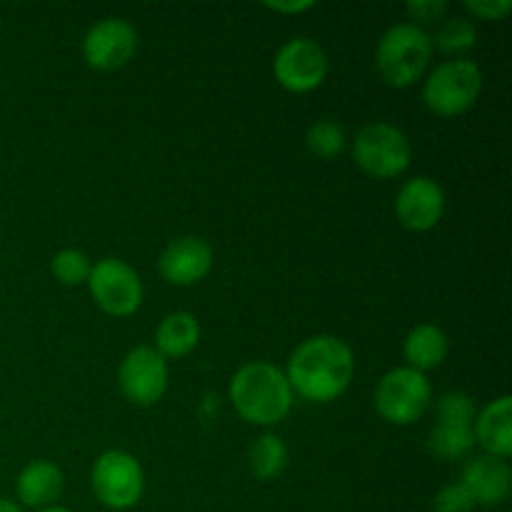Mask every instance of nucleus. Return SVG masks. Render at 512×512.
Wrapping results in <instances>:
<instances>
[{
	"label": "nucleus",
	"instance_id": "b1692460",
	"mask_svg": "<svg viewBox=\"0 0 512 512\" xmlns=\"http://www.w3.org/2000/svg\"><path fill=\"white\" fill-rule=\"evenodd\" d=\"M475 500L460 483L445 485L433 500V512H473Z\"/></svg>",
	"mask_w": 512,
	"mask_h": 512
},
{
	"label": "nucleus",
	"instance_id": "c85d7f7f",
	"mask_svg": "<svg viewBox=\"0 0 512 512\" xmlns=\"http://www.w3.org/2000/svg\"><path fill=\"white\" fill-rule=\"evenodd\" d=\"M38 512H70V510H65V508H55V505H50V508H43V510H38Z\"/></svg>",
	"mask_w": 512,
	"mask_h": 512
},
{
	"label": "nucleus",
	"instance_id": "412c9836",
	"mask_svg": "<svg viewBox=\"0 0 512 512\" xmlns=\"http://www.w3.org/2000/svg\"><path fill=\"white\" fill-rule=\"evenodd\" d=\"M433 45H438L443 53H463V50H470L478 40V30H475L473 20L463 18V15H453V18L445 20L443 25L435 33Z\"/></svg>",
	"mask_w": 512,
	"mask_h": 512
},
{
	"label": "nucleus",
	"instance_id": "dca6fc26",
	"mask_svg": "<svg viewBox=\"0 0 512 512\" xmlns=\"http://www.w3.org/2000/svg\"><path fill=\"white\" fill-rule=\"evenodd\" d=\"M475 443L483 445L488 455L510 458L512 453V398L493 400L480 415H475Z\"/></svg>",
	"mask_w": 512,
	"mask_h": 512
},
{
	"label": "nucleus",
	"instance_id": "cd10ccee",
	"mask_svg": "<svg viewBox=\"0 0 512 512\" xmlns=\"http://www.w3.org/2000/svg\"><path fill=\"white\" fill-rule=\"evenodd\" d=\"M0 512H20V508L15 503H10V500L0 498Z\"/></svg>",
	"mask_w": 512,
	"mask_h": 512
},
{
	"label": "nucleus",
	"instance_id": "ddd939ff",
	"mask_svg": "<svg viewBox=\"0 0 512 512\" xmlns=\"http://www.w3.org/2000/svg\"><path fill=\"white\" fill-rule=\"evenodd\" d=\"M445 195L433 178H413L400 188L395 198V213L408 230L423 233L435 228L443 218Z\"/></svg>",
	"mask_w": 512,
	"mask_h": 512
},
{
	"label": "nucleus",
	"instance_id": "423d86ee",
	"mask_svg": "<svg viewBox=\"0 0 512 512\" xmlns=\"http://www.w3.org/2000/svg\"><path fill=\"white\" fill-rule=\"evenodd\" d=\"M353 158L373 178H398L405 173L413 158L403 130L388 123H370L355 135Z\"/></svg>",
	"mask_w": 512,
	"mask_h": 512
},
{
	"label": "nucleus",
	"instance_id": "f8f14e48",
	"mask_svg": "<svg viewBox=\"0 0 512 512\" xmlns=\"http://www.w3.org/2000/svg\"><path fill=\"white\" fill-rule=\"evenodd\" d=\"M138 48V33L123 18H105L88 30L83 40V55L90 68L118 70L133 58Z\"/></svg>",
	"mask_w": 512,
	"mask_h": 512
},
{
	"label": "nucleus",
	"instance_id": "2eb2a0df",
	"mask_svg": "<svg viewBox=\"0 0 512 512\" xmlns=\"http://www.w3.org/2000/svg\"><path fill=\"white\" fill-rule=\"evenodd\" d=\"M475 505H500L508 500L512 473L508 460L495 458V455H480L473 458L463 470V480H460Z\"/></svg>",
	"mask_w": 512,
	"mask_h": 512
},
{
	"label": "nucleus",
	"instance_id": "39448f33",
	"mask_svg": "<svg viewBox=\"0 0 512 512\" xmlns=\"http://www.w3.org/2000/svg\"><path fill=\"white\" fill-rule=\"evenodd\" d=\"M430 403H433L430 380L413 368L390 370L375 388V408L393 425L415 423L423 418Z\"/></svg>",
	"mask_w": 512,
	"mask_h": 512
},
{
	"label": "nucleus",
	"instance_id": "a211bd4d",
	"mask_svg": "<svg viewBox=\"0 0 512 512\" xmlns=\"http://www.w3.org/2000/svg\"><path fill=\"white\" fill-rule=\"evenodd\" d=\"M200 340V325L190 313H170L155 333V350L163 358H183L195 350Z\"/></svg>",
	"mask_w": 512,
	"mask_h": 512
},
{
	"label": "nucleus",
	"instance_id": "f257e3e1",
	"mask_svg": "<svg viewBox=\"0 0 512 512\" xmlns=\"http://www.w3.org/2000/svg\"><path fill=\"white\" fill-rule=\"evenodd\" d=\"M353 370L355 360L348 343L333 335H315L293 350L285 378L290 390H298L305 400L330 403L348 390Z\"/></svg>",
	"mask_w": 512,
	"mask_h": 512
},
{
	"label": "nucleus",
	"instance_id": "393cba45",
	"mask_svg": "<svg viewBox=\"0 0 512 512\" xmlns=\"http://www.w3.org/2000/svg\"><path fill=\"white\" fill-rule=\"evenodd\" d=\"M405 10L418 23H438L445 15V10H448V3L445 0H413V3L405 5Z\"/></svg>",
	"mask_w": 512,
	"mask_h": 512
},
{
	"label": "nucleus",
	"instance_id": "bb28decb",
	"mask_svg": "<svg viewBox=\"0 0 512 512\" xmlns=\"http://www.w3.org/2000/svg\"><path fill=\"white\" fill-rule=\"evenodd\" d=\"M313 5V0H305V3H265V8L278 10V13H303V10H310Z\"/></svg>",
	"mask_w": 512,
	"mask_h": 512
},
{
	"label": "nucleus",
	"instance_id": "9b49d317",
	"mask_svg": "<svg viewBox=\"0 0 512 512\" xmlns=\"http://www.w3.org/2000/svg\"><path fill=\"white\" fill-rule=\"evenodd\" d=\"M273 70L285 90L308 93V90L318 88L328 75V58L315 40L295 38L278 50Z\"/></svg>",
	"mask_w": 512,
	"mask_h": 512
},
{
	"label": "nucleus",
	"instance_id": "20e7f679",
	"mask_svg": "<svg viewBox=\"0 0 512 512\" xmlns=\"http://www.w3.org/2000/svg\"><path fill=\"white\" fill-rule=\"evenodd\" d=\"M483 88V73L473 60H448L428 75L423 100L433 113L460 115L478 100Z\"/></svg>",
	"mask_w": 512,
	"mask_h": 512
},
{
	"label": "nucleus",
	"instance_id": "aec40b11",
	"mask_svg": "<svg viewBox=\"0 0 512 512\" xmlns=\"http://www.w3.org/2000/svg\"><path fill=\"white\" fill-rule=\"evenodd\" d=\"M288 465V448L278 435H263L250 448V470L258 480H275Z\"/></svg>",
	"mask_w": 512,
	"mask_h": 512
},
{
	"label": "nucleus",
	"instance_id": "6e6552de",
	"mask_svg": "<svg viewBox=\"0 0 512 512\" xmlns=\"http://www.w3.org/2000/svg\"><path fill=\"white\" fill-rule=\"evenodd\" d=\"M438 425L430 433V450L440 458H465L475 445V403L463 390L445 393L435 405Z\"/></svg>",
	"mask_w": 512,
	"mask_h": 512
},
{
	"label": "nucleus",
	"instance_id": "0eeeda50",
	"mask_svg": "<svg viewBox=\"0 0 512 512\" xmlns=\"http://www.w3.org/2000/svg\"><path fill=\"white\" fill-rule=\"evenodd\" d=\"M93 493L105 508L125 510L133 508L143 495V468L138 460L123 450H108L100 455L90 473Z\"/></svg>",
	"mask_w": 512,
	"mask_h": 512
},
{
	"label": "nucleus",
	"instance_id": "f3484780",
	"mask_svg": "<svg viewBox=\"0 0 512 512\" xmlns=\"http://www.w3.org/2000/svg\"><path fill=\"white\" fill-rule=\"evenodd\" d=\"M60 490H63V475H60L58 465L48 463V460H35V463L25 465L15 483V493L25 508H50L53 500H58Z\"/></svg>",
	"mask_w": 512,
	"mask_h": 512
},
{
	"label": "nucleus",
	"instance_id": "a878e982",
	"mask_svg": "<svg viewBox=\"0 0 512 512\" xmlns=\"http://www.w3.org/2000/svg\"><path fill=\"white\" fill-rule=\"evenodd\" d=\"M465 8L480 20H500L512 10L510 0H465Z\"/></svg>",
	"mask_w": 512,
	"mask_h": 512
},
{
	"label": "nucleus",
	"instance_id": "5701e85b",
	"mask_svg": "<svg viewBox=\"0 0 512 512\" xmlns=\"http://www.w3.org/2000/svg\"><path fill=\"white\" fill-rule=\"evenodd\" d=\"M90 268H93V265H90L88 255H85L83 250H60L53 258V273L63 285L88 283Z\"/></svg>",
	"mask_w": 512,
	"mask_h": 512
},
{
	"label": "nucleus",
	"instance_id": "4468645a",
	"mask_svg": "<svg viewBox=\"0 0 512 512\" xmlns=\"http://www.w3.org/2000/svg\"><path fill=\"white\" fill-rule=\"evenodd\" d=\"M160 275L173 285H193L213 268V250L203 238L183 235L165 245L158 260Z\"/></svg>",
	"mask_w": 512,
	"mask_h": 512
},
{
	"label": "nucleus",
	"instance_id": "6ab92c4d",
	"mask_svg": "<svg viewBox=\"0 0 512 512\" xmlns=\"http://www.w3.org/2000/svg\"><path fill=\"white\" fill-rule=\"evenodd\" d=\"M445 355H448V338L435 325H418L405 338V360L410 363L408 368L418 370V373L438 368Z\"/></svg>",
	"mask_w": 512,
	"mask_h": 512
},
{
	"label": "nucleus",
	"instance_id": "9d476101",
	"mask_svg": "<svg viewBox=\"0 0 512 512\" xmlns=\"http://www.w3.org/2000/svg\"><path fill=\"white\" fill-rule=\"evenodd\" d=\"M120 390L135 405H153L168 388V363L155 348H133L120 363Z\"/></svg>",
	"mask_w": 512,
	"mask_h": 512
},
{
	"label": "nucleus",
	"instance_id": "4be33fe9",
	"mask_svg": "<svg viewBox=\"0 0 512 512\" xmlns=\"http://www.w3.org/2000/svg\"><path fill=\"white\" fill-rule=\"evenodd\" d=\"M305 140H308L310 153H315L318 158L330 160L335 158V155L343 153L345 130L340 128V123H335V120H318V123H313L308 128Z\"/></svg>",
	"mask_w": 512,
	"mask_h": 512
},
{
	"label": "nucleus",
	"instance_id": "1a4fd4ad",
	"mask_svg": "<svg viewBox=\"0 0 512 512\" xmlns=\"http://www.w3.org/2000/svg\"><path fill=\"white\" fill-rule=\"evenodd\" d=\"M88 288L100 310L115 318L133 315L143 303V285L138 273L118 258H103L90 268Z\"/></svg>",
	"mask_w": 512,
	"mask_h": 512
},
{
	"label": "nucleus",
	"instance_id": "f03ea898",
	"mask_svg": "<svg viewBox=\"0 0 512 512\" xmlns=\"http://www.w3.org/2000/svg\"><path fill=\"white\" fill-rule=\"evenodd\" d=\"M230 400L240 418L253 425H275L290 413L293 390L283 370L270 363H248L233 375Z\"/></svg>",
	"mask_w": 512,
	"mask_h": 512
},
{
	"label": "nucleus",
	"instance_id": "7ed1b4c3",
	"mask_svg": "<svg viewBox=\"0 0 512 512\" xmlns=\"http://www.w3.org/2000/svg\"><path fill=\"white\" fill-rule=\"evenodd\" d=\"M433 58V40L420 25L400 23L385 30L378 43V70L385 83L393 88H405L420 80Z\"/></svg>",
	"mask_w": 512,
	"mask_h": 512
}]
</instances>
